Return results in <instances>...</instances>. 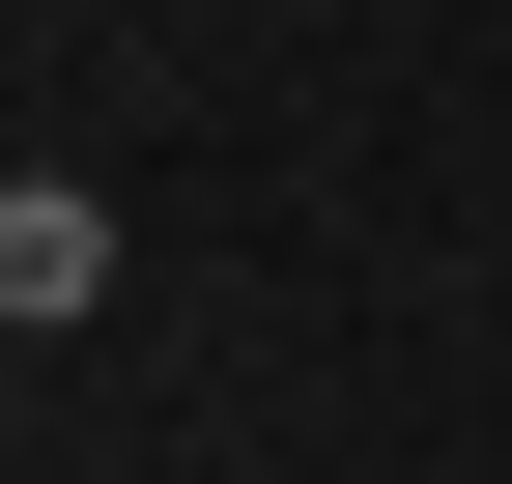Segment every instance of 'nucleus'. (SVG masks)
<instances>
[{"label":"nucleus","instance_id":"f257e3e1","mask_svg":"<svg viewBox=\"0 0 512 484\" xmlns=\"http://www.w3.org/2000/svg\"><path fill=\"white\" fill-rule=\"evenodd\" d=\"M86 285H114V228H86V200L29 171V200H0V314H86Z\"/></svg>","mask_w":512,"mask_h":484}]
</instances>
